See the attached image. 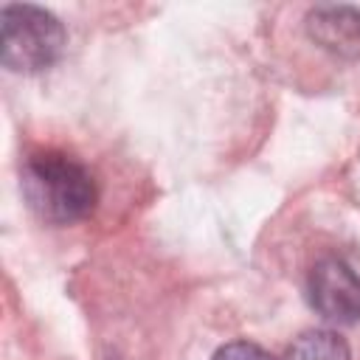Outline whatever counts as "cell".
Listing matches in <instances>:
<instances>
[{
    "label": "cell",
    "instance_id": "1",
    "mask_svg": "<svg viewBox=\"0 0 360 360\" xmlns=\"http://www.w3.org/2000/svg\"><path fill=\"white\" fill-rule=\"evenodd\" d=\"M22 194L37 217L56 225L84 219L96 205L93 174L62 152H34L25 158L20 172Z\"/></svg>",
    "mask_w": 360,
    "mask_h": 360
},
{
    "label": "cell",
    "instance_id": "2",
    "mask_svg": "<svg viewBox=\"0 0 360 360\" xmlns=\"http://www.w3.org/2000/svg\"><path fill=\"white\" fill-rule=\"evenodd\" d=\"M62 22L39 6H3L0 11V48L3 65L17 73H37L51 68L65 51Z\"/></svg>",
    "mask_w": 360,
    "mask_h": 360
},
{
    "label": "cell",
    "instance_id": "3",
    "mask_svg": "<svg viewBox=\"0 0 360 360\" xmlns=\"http://www.w3.org/2000/svg\"><path fill=\"white\" fill-rule=\"evenodd\" d=\"M309 304L332 323L360 321V276L338 256L321 259L309 273Z\"/></svg>",
    "mask_w": 360,
    "mask_h": 360
},
{
    "label": "cell",
    "instance_id": "4",
    "mask_svg": "<svg viewBox=\"0 0 360 360\" xmlns=\"http://www.w3.org/2000/svg\"><path fill=\"white\" fill-rule=\"evenodd\" d=\"M309 37L346 59H360V8L352 6H315L307 14Z\"/></svg>",
    "mask_w": 360,
    "mask_h": 360
},
{
    "label": "cell",
    "instance_id": "5",
    "mask_svg": "<svg viewBox=\"0 0 360 360\" xmlns=\"http://www.w3.org/2000/svg\"><path fill=\"white\" fill-rule=\"evenodd\" d=\"M284 360H352V352L340 335L329 329H312L287 349Z\"/></svg>",
    "mask_w": 360,
    "mask_h": 360
},
{
    "label": "cell",
    "instance_id": "6",
    "mask_svg": "<svg viewBox=\"0 0 360 360\" xmlns=\"http://www.w3.org/2000/svg\"><path fill=\"white\" fill-rule=\"evenodd\" d=\"M214 360H273L264 349H259L256 343H248V340H236V343H228L222 346Z\"/></svg>",
    "mask_w": 360,
    "mask_h": 360
}]
</instances>
